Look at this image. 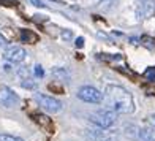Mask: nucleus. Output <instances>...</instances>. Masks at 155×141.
I'll return each instance as SVG.
<instances>
[{
    "label": "nucleus",
    "mask_w": 155,
    "mask_h": 141,
    "mask_svg": "<svg viewBox=\"0 0 155 141\" xmlns=\"http://www.w3.org/2000/svg\"><path fill=\"white\" fill-rule=\"evenodd\" d=\"M103 98L109 106L108 109L114 111L116 114H130L135 111V102H133L131 94L122 86L108 84L104 87Z\"/></svg>",
    "instance_id": "obj_1"
},
{
    "label": "nucleus",
    "mask_w": 155,
    "mask_h": 141,
    "mask_svg": "<svg viewBox=\"0 0 155 141\" xmlns=\"http://www.w3.org/2000/svg\"><path fill=\"white\" fill-rule=\"evenodd\" d=\"M89 121L92 122L94 125H97L98 129L108 130V129H111V127L116 124L117 114L114 111L108 109V108H104V109L101 108V109H97L95 112H92V114L89 116Z\"/></svg>",
    "instance_id": "obj_2"
},
{
    "label": "nucleus",
    "mask_w": 155,
    "mask_h": 141,
    "mask_svg": "<svg viewBox=\"0 0 155 141\" xmlns=\"http://www.w3.org/2000/svg\"><path fill=\"white\" fill-rule=\"evenodd\" d=\"M127 135L135 138L138 141H155V129L152 127H136L130 125L127 127Z\"/></svg>",
    "instance_id": "obj_3"
},
{
    "label": "nucleus",
    "mask_w": 155,
    "mask_h": 141,
    "mask_svg": "<svg viewBox=\"0 0 155 141\" xmlns=\"http://www.w3.org/2000/svg\"><path fill=\"white\" fill-rule=\"evenodd\" d=\"M78 98L86 103H92V105H98L103 102V94L98 89L92 87V86H82L78 90Z\"/></svg>",
    "instance_id": "obj_4"
},
{
    "label": "nucleus",
    "mask_w": 155,
    "mask_h": 141,
    "mask_svg": "<svg viewBox=\"0 0 155 141\" xmlns=\"http://www.w3.org/2000/svg\"><path fill=\"white\" fill-rule=\"evenodd\" d=\"M35 100H37V103L48 112H59L62 109V103L57 100V98H54L51 95L38 92V94H35Z\"/></svg>",
    "instance_id": "obj_5"
},
{
    "label": "nucleus",
    "mask_w": 155,
    "mask_h": 141,
    "mask_svg": "<svg viewBox=\"0 0 155 141\" xmlns=\"http://www.w3.org/2000/svg\"><path fill=\"white\" fill-rule=\"evenodd\" d=\"M18 102H19V97L11 87H8V86L0 87V106L13 108Z\"/></svg>",
    "instance_id": "obj_6"
},
{
    "label": "nucleus",
    "mask_w": 155,
    "mask_h": 141,
    "mask_svg": "<svg viewBox=\"0 0 155 141\" xmlns=\"http://www.w3.org/2000/svg\"><path fill=\"white\" fill-rule=\"evenodd\" d=\"M3 57H5V60H8L11 63H21V62L25 60L27 52H25V49L21 48V46H10V48L5 49Z\"/></svg>",
    "instance_id": "obj_7"
},
{
    "label": "nucleus",
    "mask_w": 155,
    "mask_h": 141,
    "mask_svg": "<svg viewBox=\"0 0 155 141\" xmlns=\"http://www.w3.org/2000/svg\"><path fill=\"white\" fill-rule=\"evenodd\" d=\"M89 136L92 138V141H117V135L112 130H90Z\"/></svg>",
    "instance_id": "obj_8"
},
{
    "label": "nucleus",
    "mask_w": 155,
    "mask_h": 141,
    "mask_svg": "<svg viewBox=\"0 0 155 141\" xmlns=\"http://www.w3.org/2000/svg\"><path fill=\"white\" fill-rule=\"evenodd\" d=\"M136 15L139 18H150L155 15V3H150V2H138V6H136Z\"/></svg>",
    "instance_id": "obj_9"
},
{
    "label": "nucleus",
    "mask_w": 155,
    "mask_h": 141,
    "mask_svg": "<svg viewBox=\"0 0 155 141\" xmlns=\"http://www.w3.org/2000/svg\"><path fill=\"white\" fill-rule=\"evenodd\" d=\"M52 76H54V78H57L59 81H63V82H68V81H70L68 72H67L65 68H60V67H57V68L52 70Z\"/></svg>",
    "instance_id": "obj_10"
},
{
    "label": "nucleus",
    "mask_w": 155,
    "mask_h": 141,
    "mask_svg": "<svg viewBox=\"0 0 155 141\" xmlns=\"http://www.w3.org/2000/svg\"><path fill=\"white\" fill-rule=\"evenodd\" d=\"M37 40V35L32 33L30 30H21V41H24V43H33V41Z\"/></svg>",
    "instance_id": "obj_11"
},
{
    "label": "nucleus",
    "mask_w": 155,
    "mask_h": 141,
    "mask_svg": "<svg viewBox=\"0 0 155 141\" xmlns=\"http://www.w3.org/2000/svg\"><path fill=\"white\" fill-rule=\"evenodd\" d=\"M21 86L25 87V89H35L37 87V82L32 78H24V79H21Z\"/></svg>",
    "instance_id": "obj_12"
},
{
    "label": "nucleus",
    "mask_w": 155,
    "mask_h": 141,
    "mask_svg": "<svg viewBox=\"0 0 155 141\" xmlns=\"http://www.w3.org/2000/svg\"><path fill=\"white\" fill-rule=\"evenodd\" d=\"M144 78L147 79V81H152V82H155V67H149L144 72Z\"/></svg>",
    "instance_id": "obj_13"
},
{
    "label": "nucleus",
    "mask_w": 155,
    "mask_h": 141,
    "mask_svg": "<svg viewBox=\"0 0 155 141\" xmlns=\"http://www.w3.org/2000/svg\"><path fill=\"white\" fill-rule=\"evenodd\" d=\"M0 141H24L19 136H13V135H6V133H0Z\"/></svg>",
    "instance_id": "obj_14"
},
{
    "label": "nucleus",
    "mask_w": 155,
    "mask_h": 141,
    "mask_svg": "<svg viewBox=\"0 0 155 141\" xmlns=\"http://www.w3.org/2000/svg\"><path fill=\"white\" fill-rule=\"evenodd\" d=\"M60 37L65 40V41H70V40L73 38V33H71V30H63V32L60 33Z\"/></svg>",
    "instance_id": "obj_15"
},
{
    "label": "nucleus",
    "mask_w": 155,
    "mask_h": 141,
    "mask_svg": "<svg viewBox=\"0 0 155 141\" xmlns=\"http://www.w3.org/2000/svg\"><path fill=\"white\" fill-rule=\"evenodd\" d=\"M30 3L33 6H38V8H46V5H45L43 0H30Z\"/></svg>",
    "instance_id": "obj_16"
},
{
    "label": "nucleus",
    "mask_w": 155,
    "mask_h": 141,
    "mask_svg": "<svg viewBox=\"0 0 155 141\" xmlns=\"http://www.w3.org/2000/svg\"><path fill=\"white\" fill-rule=\"evenodd\" d=\"M35 75H37L38 78H43V75H45L43 67H41V65H35Z\"/></svg>",
    "instance_id": "obj_17"
},
{
    "label": "nucleus",
    "mask_w": 155,
    "mask_h": 141,
    "mask_svg": "<svg viewBox=\"0 0 155 141\" xmlns=\"http://www.w3.org/2000/svg\"><path fill=\"white\" fill-rule=\"evenodd\" d=\"M147 121H149V124H150V127H152V129H155V112L149 116V119H147Z\"/></svg>",
    "instance_id": "obj_18"
},
{
    "label": "nucleus",
    "mask_w": 155,
    "mask_h": 141,
    "mask_svg": "<svg viewBox=\"0 0 155 141\" xmlns=\"http://www.w3.org/2000/svg\"><path fill=\"white\" fill-rule=\"evenodd\" d=\"M74 45H76V48H82V46H84V38H82V37L76 38V43H74Z\"/></svg>",
    "instance_id": "obj_19"
},
{
    "label": "nucleus",
    "mask_w": 155,
    "mask_h": 141,
    "mask_svg": "<svg viewBox=\"0 0 155 141\" xmlns=\"http://www.w3.org/2000/svg\"><path fill=\"white\" fill-rule=\"evenodd\" d=\"M8 45V41H6V38L3 37L2 33H0V48H3V46H6Z\"/></svg>",
    "instance_id": "obj_20"
},
{
    "label": "nucleus",
    "mask_w": 155,
    "mask_h": 141,
    "mask_svg": "<svg viewBox=\"0 0 155 141\" xmlns=\"http://www.w3.org/2000/svg\"><path fill=\"white\" fill-rule=\"evenodd\" d=\"M138 2H150V3H155V0H138Z\"/></svg>",
    "instance_id": "obj_21"
},
{
    "label": "nucleus",
    "mask_w": 155,
    "mask_h": 141,
    "mask_svg": "<svg viewBox=\"0 0 155 141\" xmlns=\"http://www.w3.org/2000/svg\"><path fill=\"white\" fill-rule=\"evenodd\" d=\"M103 2H111V0H103Z\"/></svg>",
    "instance_id": "obj_22"
}]
</instances>
